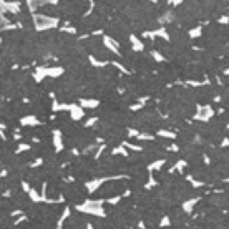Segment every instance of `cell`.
<instances>
[{
  "label": "cell",
  "mask_w": 229,
  "mask_h": 229,
  "mask_svg": "<svg viewBox=\"0 0 229 229\" xmlns=\"http://www.w3.org/2000/svg\"><path fill=\"white\" fill-rule=\"evenodd\" d=\"M214 116V110L211 105H198V113L194 114V120H199V121H209L211 118Z\"/></svg>",
  "instance_id": "cell-1"
},
{
  "label": "cell",
  "mask_w": 229,
  "mask_h": 229,
  "mask_svg": "<svg viewBox=\"0 0 229 229\" xmlns=\"http://www.w3.org/2000/svg\"><path fill=\"white\" fill-rule=\"evenodd\" d=\"M198 201H199V198H193V199L186 201V203L183 204V208H184V211H186V212H191V211H193V206H194V204H196Z\"/></svg>",
  "instance_id": "cell-2"
},
{
  "label": "cell",
  "mask_w": 229,
  "mask_h": 229,
  "mask_svg": "<svg viewBox=\"0 0 229 229\" xmlns=\"http://www.w3.org/2000/svg\"><path fill=\"white\" fill-rule=\"evenodd\" d=\"M203 35V27H196V28L189 30V37L191 38H199Z\"/></svg>",
  "instance_id": "cell-3"
},
{
  "label": "cell",
  "mask_w": 229,
  "mask_h": 229,
  "mask_svg": "<svg viewBox=\"0 0 229 229\" xmlns=\"http://www.w3.org/2000/svg\"><path fill=\"white\" fill-rule=\"evenodd\" d=\"M218 23H221V25H228L229 23V15H221L219 19H218Z\"/></svg>",
  "instance_id": "cell-4"
},
{
  "label": "cell",
  "mask_w": 229,
  "mask_h": 229,
  "mask_svg": "<svg viewBox=\"0 0 229 229\" xmlns=\"http://www.w3.org/2000/svg\"><path fill=\"white\" fill-rule=\"evenodd\" d=\"M163 160L161 161H158V163H154V164H151V166H150V169H156V168H160V166H163Z\"/></svg>",
  "instance_id": "cell-5"
},
{
  "label": "cell",
  "mask_w": 229,
  "mask_h": 229,
  "mask_svg": "<svg viewBox=\"0 0 229 229\" xmlns=\"http://www.w3.org/2000/svg\"><path fill=\"white\" fill-rule=\"evenodd\" d=\"M184 166H186V161H179V163H176V166H174V168H176V169H183Z\"/></svg>",
  "instance_id": "cell-6"
},
{
  "label": "cell",
  "mask_w": 229,
  "mask_h": 229,
  "mask_svg": "<svg viewBox=\"0 0 229 229\" xmlns=\"http://www.w3.org/2000/svg\"><path fill=\"white\" fill-rule=\"evenodd\" d=\"M153 57L156 58L158 62H163V57H161V55H160V53H158V52H153Z\"/></svg>",
  "instance_id": "cell-7"
},
{
  "label": "cell",
  "mask_w": 229,
  "mask_h": 229,
  "mask_svg": "<svg viewBox=\"0 0 229 229\" xmlns=\"http://www.w3.org/2000/svg\"><path fill=\"white\" fill-rule=\"evenodd\" d=\"M226 146H229V138H224L221 143V148H226Z\"/></svg>",
  "instance_id": "cell-8"
},
{
  "label": "cell",
  "mask_w": 229,
  "mask_h": 229,
  "mask_svg": "<svg viewBox=\"0 0 229 229\" xmlns=\"http://www.w3.org/2000/svg\"><path fill=\"white\" fill-rule=\"evenodd\" d=\"M203 160H204L206 164H209V163H211V160H209V156H208V154H203Z\"/></svg>",
  "instance_id": "cell-9"
},
{
  "label": "cell",
  "mask_w": 229,
  "mask_h": 229,
  "mask_svg": "<svg viewBox=\"0 0 229 229\" xmlns=\"http://www.w3.org/2000/svg\"><path fill=\"white\" fill-rule=\"evenodd\" d=\"M221 100H222V96H221V95H216V96H214V100H212V101H214V103H219Z\"/></svg>",
  "instance_id": "cell-10"
},
{
  "label": "cell",
  "mask_w": 229,
  "mask_h": 229,
  "mask_svg": "<svg viewBox=\"0 0 229 229\" xmlns=\"http://www.w3.org/2000/svg\"><path fill=\"white\" fill-rule=\"evenodd\" d=\"M161 224H163V226H168V224H169V219H168V218H164Z\"/></svg>",
  "instance_id": "cell-11"
},
{
  "label": "cell",
  "mask_w": 229,
  "mask_h": 229,
  "mask_svg": "<svg viewBox=\"0 0 229 229\" xmlns=\"http://www.w3.org/2000/svg\"><path fill=\"white\" fill-rule=\"evenodd\" d=\"M224 75H229V68L228 70H224Z\"/></svg>",
  "instance_id": "cell-12"
},
{
  "label": "cell",
  "mask_w": 229,
  "mask_h": 229,
  "mask_svg": "<svg viewBox=\"0 0 229 229\" xmlns=\"http://www.w3.org/2000/svg\"><path fill=\"white\" fill-rule=\"evenodd\" d=\"M226 130H229V123H228V124H226Z\"/></svg>",
  "instance_id": "cell-13"
}]
</instances>
